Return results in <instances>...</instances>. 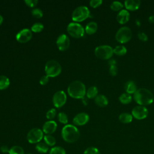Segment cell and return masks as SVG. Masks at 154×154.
I'll return each instance as SVG.
<instances>
[{
  "mask_svg": "<svg viewBox=\"0 0 154 154\" xmlns=\"http://www.w3.org/2000/svg\"><path fill=\"white\" fill-rule=\"evenodd\" d=\"M134 99L139 105L145 106L153 102L154 96L149 90L145 88H140L137 89L134 94Z\"/></svg>",
  "mask_w": 154,
  "mask_h": 154,
  "instance_id": "cell-1",
  "label": "cell"
},
{
  "mask_svg": "<svg viewBox=\"0 0 154 154\" xmlns=\"http://www.w3.org/2000/svg\"><path fill=\"white\" fill-rule=\"evenodd\" d=\"M61 136L63 139L67 143H73L79 139L80 133L75 126L68 124L63 128Z\"/></svg>",
  "mask_w": 154,
  "mask_h": 154,
  "instance_id": "cell-2",
  "label": "cell"
},
{
  "mask_svg": "<svg viewBox=\"0 0 154 154\" xmlns=\"http://www.w3.org/2000/svg\"><path fill=\"white\" fill-rule=\"evenodd\" d=\"M68 94L73 98L82 99L86 93L85 85L79 81H72L67 88Z\"/></svg>",
  "mask_w": 154,
  "mask_h": 154,
  "instance_id": "cell-3",
  "label": "cell"
},
{
  "mask_svg": "<svg viewBox=\"0 0 154 154\" xmlns=\"http://www.w3.org/2000/svg\"><path fill=\"white\" fill-rule=\"evenodd\" d=\"M46 75L49 77L57 76L61 72V66L56 60H51L48 61L45 67Z\"/></svg>",
  "mask_w": 154,
  "mask_h": 154,
  "instance_id": "cell-4",
  "label": "cell"
},
{
  "mask_svg": "<svg viewBox=\"0 0 154 154\" xmlns=\"http://www.w3.org/2000/svg\"><path fill=\"white\" fill-rule=\"evenodd\" d=\"M90 15L88 8L84 5L76 7L72 12V19L75 22H81L88 18Z\"/></svg>",
  "mask_w": 154,
  "mask_h": 154,
  "instance_id": "cell-5",
  "label": "cell"
},
{
  "mask_svg": "<svg viewBox=\"0 0 154 154\" xmlns=\"http://www.w3.org/2000/svg\"><path fill=\"white\" fill-rule=\"evenodd\" d=\"M113 54V49L109 45H100L97 46L94 49L95 55L102 60L110 59Z\"/></svg>",
  "mask_w": 154,
  "mask_h": 154,
  "instance_id": "cell-6",
  "label": "cell"
},
{
  "mask_svg": "<svg viewBox=\"0 0 154 154\" xmlns=\"http://www.w3.org/2000/svg\"><path fill=\"white\" fill-rule=\"evenodd\" d=\"M132 37V31L130 28L123 26L118 29L116 34V40L120 43L128 42Z\"/></svg>",
  "mask_w": 154,
  "mask_h": 154,
  "instance_id": "cell-7",
  "label": "cell"
},
{
  "mask_svg": "<svg viewBox=\"0 0 154 154\" xmlns=\"http://www.w3.org/2000/svg\"><path fill=\"white\" fill-rule=\"evenodd\" d=\"M68 33L75 38H81L84 35V29L83 26L78 23L71 22L67 27Z\"/></svg>",
  "mask_w": 154,
  "mask_h": 154,
  "instance_id": "cell-8",
  "label": "cell"
},
{
  "mask_svg": "<svg viewBox=\"0 0 154 154\" xmlns=\"http://www.w3.org/2000/svg\"><path fill=\"white\" fill-rule=\"evenodd\" d=\"M43 137V131L39 128H34L28 132L26 139L29 143L35 144L40 142Z\"/></svg>",
  "mask_w": 154,
  "mask_h": 154,
  "instance_id": "cell-9",
  "label": "cell"
},
{
  "mask_svg": "<svg viewBox=\"0 0 154 154\" xmlns=\"http://www.w3.org/2000/svg\"><path fill=\"white\" fill-rule=\"evenodd\" d=\"M149 114L148 109L144 106L138 105L135 106L132 110V116L137 120L146 119Z\"/></svg>",
  "mask_w": 154,
  "mask_h": 154,
  "instance_id": "cell-10",
  "label": "cell"
},
{
  "mask_svg": "<svg viewBox=\"0 0 154 154\" xmlns=\"http://www.w3.org/2000/svg\"><path fill=\"white\" fill-rule=\"evenodd\" d=\"M67 96L65 92L63 90H60L55 92L53 96L52 102L54 106L57 108L61 107L66 103Z\"/></svg>",
  "mask_w": 154,
  "mask_h": 154,
  "instance_id": "cell-11",
  "label": "cell"
},
{
  "mask_svg": "<svg viewBox=\"0 0 154 154\" xmlns=\"http://www.w3.org/2000/svg\"><path fill=\"white\" fill-rule=\"evenodd\" d=\"M32 37L31 30L28 28H24L20 30L16 35V40L20 43H26Z\"/></svg>",
  "mask_w": 154,
  "mask_h": 154,
  "instance_id": "cell-12",
  "label": "cell"
},
{
  "mask_svg": "<svg viewBox=\"0 0 154 154\" xmlns=\"http://www.w3.org/2000/svg\"><path fill=\"white\" fill-rule=\"evenodd\" d=\"M57 45L60 51H65L68 49L70 46V40L66 34H61L58 36L56 41Z\"/></svg>",
  "mask_w": 154,
  "mask_h": 154,
  "instance_id": "cell-13",
  "label": "cell"
},
{
  "mask_svg": "<svg viewBox=\"0 0 154 154\" xmlns=\"http://www.w3.org/2000/svg\"><path fill=\"white\" fill-rule=\"evenodd\" d=\"M89 116L85 112H80L75 116L73 119V122L78 126L85 125L89 120Z\"/></svg>",
  "mask_w": 154,
  "mask_h": 154,
  "instance_id": "cell-14",
  "label": "cell"
},
{
  "mask_svg": "<svg viewBox=\"0 0 154 154\" xmlns=\"http://www.w3.org/2000/svg\"><path fill=\"white\" fill-rule=\"evenodd\" d=\"M57 128V124L55 121L49 120L46 122L43 125L42 131L46 135H51L56 131Z\"/></svg>",
  "mask_w": 154,
  "mask_h": 154,
  "instance_id": "cell-15",
  "label": "cell"
},
{
  "mask_svg": "<svg viewBox=\"0 0 154 154\" xmlns=\"http://www.w3.org/2000/svg\"><path fill=\"white\" fill-rule=\"evenodd\" d=\"M141 2L139 0H126L124 2L126 10L128 11H135L140 6Z\"/></svg>",
  "mask_w": 154,
  "mask_h": 154,
  "instance_id": "cell-16",
  "label": "cell"
},
{
  "mask_svg": "<svg viewBox=\"0 0 154 154\" xmlns=\"http://www.w3.org/2000/svg\"><path fill=\"white\" fill-rule=\"evenodd\" d=\"M130 18V14L127 10H122L119 12L116 16L117 22L120 24H125L128 22Z\"/></svg>",
  "mask_w": 154,
  "mask_h": 154,
  "instance_id": "cell-17",
  "label": "cell"
},
{
  "mask_svg": "<svg viewBox=\"0 0 154 154\" xmlns=\"http://www.w3.org/2000/svg\"><path fill=\"white\" fill-rule=\"evenodd\" d=\"M94 102L97 105L100 107H105L108 103V100L107 97L103 94L97 95L94 98Z\"/></svg>",
  "mask_w": 154,
  "mask_h": 154,
  "instance_id": "cell-18",
  "label": "cell"
},
{
  "mask_svg": "<svg viewBox=\"0 0 154 154\" xmlns=\"http://www.w3.org/2000/svg\"><path fill=\"white\" fill-rule=\"evenodd\" d=\"M125 89L126 93L129 94H134L137 90V85L135 83L132 81H128L126 82L125 85Z\"/></svg>",
  "mask_w": 154,
  "mask_h": 154,
  "instance_id": "cell-19",
  "label": "cell"
},
{
  "mask_svg": "<svg viewBox=\"0 0 154 154\" xmlns=\"http://www.w3.org/2000/svg\"><path fill=\"white\" fill-rule=\"evenodd\" d=\"M97 29V24L95 22H90L85 26V31L88 34H94Z\"/></svg>",
  "mask_w": 154,
  "mask_h": 154,
  "instance_id": "cell-20",
  "label": "cell"
},
{
  "mask_svg": "<svg viewBox=\"0 0 154 154\" xmlns=\"http://www.w3.org/2000/svg\"><path fill=\"white\" fill-rule=\"evenodd\" d=\"M133 116L132 114L128 112H122L119 116V120L120 122L126 124L129 123L132 121Z\"/></svg>",
  "mask_w": 154,
  "mask_h": 154,
  "instance_id": "cell-21",
  "label": "cell"
},
{
  "mask_svg": "<svg viewBox=\"0 0 154 154\" xmlns=\"http://www.w3.org/2000/svg\"><path fill=\"white\" fill-rule=\"evenodd\" d=\"M35 149L40 153H46L49 150V146L44 142H39L37 143Z\"/></svg>",
  "mask_w": 154,
  "mask_h": 154,
  "instance_id": "cell-22",
  "label": "cell"
},
{
  "mask_svg": "<svg viewBox=\"0 0 154 154\" xmlns=\"http://www.w3.org/2000/svg\"><path fill=\"white\" fill-rule=\"evenodd\" d=\"M97 93H98L97 88L95 86H91L87 89L86 91V95L88 98L93 99V98H95L97 96Z\"/></svg>",
  "mask_w": 154,
  "mask_h": 154,
  "instance_id": "cell-23",
  "label": "cell"
},
{
  "mask_svg": "<svg viewBox=\"0 0 154 154\" xmlns=\"http://www.w3.org/2000/svg\"><path fill=\"white\" fill-rule=\"evenodd\" d=\"M119 100L123 104H128L132 101V96L127 93H123L119 96Z\"/></svg>",
  "mask_w": 154,
  "mask_h": 154,
  "instance_id": "cell-24",
  "label": "cell"
},
{
  "mask_svg": "<svg viewBox=\"0 0 154 154\" xmlns=\"http://www.w3.org/2000/svg\"><path fill=\"white\" fill-rule=\"evenodd\" d=\"M9 85V79L5 75H0V90H4L7 88Z\"/></svg>",
  "mask_w": 154,
  "mask_h": 154,
  "instance_id": "cell-25",
  "label": "cell"
},
{
  "mask_svg": "<svg viewBox=\"0 0 154 154\" xmlns=\"http://www.w3.org/2000/svg\"><path fill=\"white\" fill-rule=\"evenodd\" d=\"M113 52H114V54H115L117 55L122 56V55H123L126 54L127 49H126V47H125L123 45H118V46H116L113 49Z\"/></svg>",
  "mask_w": 154,
  "mask_h": 154,
  "instance_id": "cell-26",
  "label": "cell"
},
{
  "mask_svg": "<svg viewBox=\"0 0 154 154\" xmlns=\"http://www.w3.org/2000/svg\"><path fill=\"white\" fill-rule=\"evenodd\" d=\"M45 143L48 146H54L56 143L55 138L51 135H46L43 137Z\"/></svg>",
  "mask_w": 154,
  "mask_h": 154,
  "instance_id": "cell-27",
  "label": "cell"
},
{
  "mask_svg": "<svg viewBox=\"0 0 154 154\" xmlns=\"http://www.w3.org/2000/svg\"><path fill=\"white\" fill-rule=\"evenodd\" d=\"M49 154H66V150L61 146H54L50 149Z\"/></svg>",
  "mask_w": 154,
  "mask_h": 154,
  "instance_id": "cell-28",
  "label": "cell"
},
{
  "mask_svg": "<svg viewBox=\"0 0 154 154\" xmlns=\"http://www.w3.org/2000/svg\"><path fill=\"white\" fill-rule=\"evenodd\" d=\"M8 154H24V150L19 146H13L10 148Z\"/></svg>",
  "mask_w": 154,
  "mask_h": 154,
  "instance_id": "cell-29",
  "label": "cell"
},
{
  "mask_svg": "<svg viewBox=\"0 0 154 154\" xmlns=\"http://www.w3.org/2000/svg\"><path fill=\"white\" fill-rule=\"evenodd\" d=\"M123 7V4L119 1H114L110 5L111 9L115 11H121Z\"/></svg>",
  "mask_w": 154,
  "mask_h": 154,
  "instance_id": "cell-30",
  "label": "cell"
},
{
  "mask_svg": "<svg viewBox=\"0 0 154 154\" xmlns=\"http://www.w3.org/2000/svg\"><path fill=\"white\" fill-rule=\"evenodd\" d=\"M44 26L40 22H36L34 23L31 26V31L35 32H39L43 29Z\"/></svg>",
  "mask_w": 154,
  "mask_h": 154,
  "instance_id": "cell-31",
  "label": "cell"
},
{
  "mask_svg": "<svg viewBox=\"0 0 154 154\" xmlns=\"http://www.w3.org/2000/svg\"><path fill=\"white\" fill-rule=\"evenodd\" d=\"M82 154H101L99 150L95 147H89L87 148Z\"/></svg>",
  "mask_w": 154,
  "mask_h": 154,
  "instance_id": "cell-32",
  "label": "cell"
},
{
  "mask_svg": "<svg viewBox=\"0 0 154 154\" xmlns=\"http://www.w3.org/2000/svg\"><path fill=\"white\" fill-rule=\"evenodd\" d=\"M58 119L59 122L63 124H67L68 122L67 116L63 112H61L58 114Z\"/></svg>",
  "mask_w": 154,
  "mask_h": 154,
  "instance_id": "cell-33",
  "label": "cell"
},
{
  "mask_svg": "<svg viewBox=\"0 0 154 154\" xmlns=\"http://www.w3.org/2000/svg\"><path fill=\"white\" fill-rule=\"evenodd\" d=\"M31 14L34 17H36V18H40L43 16V11H42L41 9L40 8H33L32 10H31Z\"/></svg>",
  "mask_w": 154,
  "mask_h": 154,
  "instance_id": "cell-34",
  "label": "cell"
},
{
  "mask_svg": "<svg viewBox=\"0 0 154 154\" xmlns=\"http://www.w3.org/2000/svg\"><path fill=\"white\" fill-rule=\"evenodd\" d=\"M55 114H56V110L54 108H51L46 112V117L48 119L51 120L55 117Z\"/></svg>",
  "mask_w": 154,
  "mask_h": 154,
  "instance_id": "cell-35",
  "label": "cell"
},
{
  "mask_svg": "<svg viewBox=\"0 0 154 154\" xmlns=\"http://www.w3.org/2000/svg\"><path fill=\"white\" fill-rule=\"evenodd\" d=\"M102 3V0H91L90 1V5L93 8H96L100 6Z\"/></svg>",
  "mask_w": 154,
  "mask_h": 154,
  "instance_id": "cell-36",
  "label": "cell"
},
{
  "mask_svg": "<svg viewBox=\"0 0 154 154\" xmlns=\"http://www.w3.org/2000/svg\"><path fill=\"white\" fill-rule=\"evenodd\" d=\"M117 72H118V69L116 65L109 66V73L111 76H116L117 74Z\"/></svg>",
  "mask_w": 154,
  "mask_h": 154,
  "instance_id": "cell-37",
  "label": "cell"
},
{
  "mask_svg": "<svg viewBox=\"0 0 154 154\" xmlns=\"http://www.w3.org/2000/svg\"><path fill=\"white\" fill-rule=\"evenodd\" d=\"M137 35H138V38L143 42H146L148 40L147 35L143 32H138Z\"/></svg>",
  "mask_w": 154,
  "mask_h": 154,
  "instance_id": "cell-38",
  "label": "cell"
},
{
  "mask_svg": "<svg viewBox=\"0 0 154 154\" xmlns=\"http://www.w3.org/2000/svg\"><path fill=\"white\" fill-rule=\"evenodd\" d=\"M24 2L28 6L30 7H33L35 6L38 3L37 0H25Z\"/></svg>",
  "mask_w": 154,
  "mask_h": 154,
  "instance_id": "cell-39",
  "label": "cell"
},
{
  "mask_svg": "<svg viewBox=\"0 0 154 154\" xmlns=\"http://www.w3.org/2000/svg\"><path fill=\"white\" fill-rule=\"evenodd\" d=\"M49 81V76L47 75H43L41 77L40 79V84L41 85H45Z\"/></svg>",
  "mask_w": 154,
  "mask_h": 154,
  "instance_id": "cell-40",
  "label": "cell"
},
{
  "mask_svg": "<svg viewBox=\"0 0 154 154\" xmlns=\"http://www.w3.org/2000/svg\"><path fill=\"white\" fill-rule=\"evenodd\" d=\"M0 150L2 153H8L9 152V150H10V149L7 146H5V145H3L2 146H1L0 147Z\"/></svg>",
  "mask_w": 154,
  "mask_h": 154,
  "instance_id": "cell-41",
  "label": "cell"
},
{
  "mask_svg": "<svg viewBox=\"0 0 154 154\" xmlns=\"http://www.w3.org/2000/svg\"><path fill=\"white\" fill-rule=\"evenodd\" d=\"M116 64V61L114 59H111L109 60L108 61V64L109 65V66H115Z\"/></svg>",
  "mask_w": 154,
  "mask_h": 154,
  "instance_id": "cell-42",
  "label": "cell"
},
{
  "mask_svg": "<svg viewBox=\"0 0 154 154\" xmlns=\"http://www.w3.org/2000/svg\"><path fill=\"white\" fill-rule=\"evenodd\" d=\"M149 21L150 23H154V15H152L149 17Z\"/></svg>",
  "mask_w": 154,
  "mask_h": 154,
  "instance_id": "cell-43",
  "label": "cell"
},
{
  "mask_svg": "<svg viewBox=\"0 0 154 154\" xmlns=\"http://www.w3.org/2000/svg\"><path fill=\"white\" fill-rule=\"evenodd\" d=\"M82 103L85 105H87V103H88V102H87V98L84 96V97L82 98Z\"/></svg>",
  "mask_w": 154,
  "mask_h": 154,
  "instance_id": "cell-44",
  "label": "cell"
},
{
  "mask_svg": "<svg viewBox=\"0 0 154 154\" xmlns=\"http://www.w3.org/2000/svg\"><path fill=\"white\" fill-rule=\"evenodd\" d=\"M2 21H3V17H2V16L0 14V25L2 23Z\"/></svg>",
  "mask_w": 154,
  "mask_h": 154,
  "instance_id": "cell-45",
  "label": "cell"
},
{
  "mask_svg": "<svg viewBox=\"0 0 154 154\" xmlns=\"http://www.w3.org/2000/svg\"><path fill=\"white\" fill-rule=\"evenodd\" d=\"M27 154H32V153H27Z\"/></svg>",
  "mask_w": 154,
  "mask_h": 154,
  "instance_id": "cell-46",
  "label": "cell"
}]
</instances>
